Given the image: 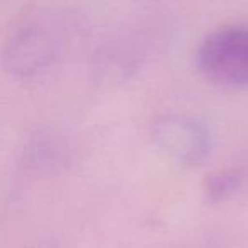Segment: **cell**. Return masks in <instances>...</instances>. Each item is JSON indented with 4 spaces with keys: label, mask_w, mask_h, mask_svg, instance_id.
<instances>
[{
    "label": "cell",
    "mask_w": 248,
    "mask_h": 248,
    "mask_svg": "<svg viewBox=\"0 0 248 248\" xmlns=\"http://www.w3.org/2000/svg\"><path fill=\"white\" fill-rule=\"evenodd\" d=\"M197 65L207 80L226 89H248V26L214 29L197 49Z\"/></svg>",
    "instance_id": "6da1fadb"
},
{
    "label": "cell",
    "mask_w": 248,
    "mask_h": 248,
    "mask_svg": "<svg viewBox=\"0 0 248 248\" xmlns=\"http://www.w3.org/2000/svg\"><path fill=\"white\" fill-rule=\"evenodd\" d=\"M58 55L55 32L38 22H28L17 28L2 49V63L11 75L29 78L46 70Z\"/></svg>",
    "instance_id": "7a4b0ae2"
},
{
    "label": "cell",
    "mask_w": 248,
    "mask_h": 248,
    "mask_svg": "<svg viewBox=\"0 0 248 248\" xmlns=\"http://www.w3.org/2000/svg\"><path fill=\"white\" fill-rule=\"evenodd\" d=\"M155 146L182 165H199L211 152L209 129L196 117L167 114L153 123Z\"/></svg>",
    "instance_id": "3957f363"
},
{
    "label": "cell",
    "mask_w": 248,
    "mask_h": 248,
    "mask_svg": "<svg viewBox=\"0 0 248 248\" xmlns=\"http://www.w3.org/2000/svg\"><path fill=\"white\" fill-rule=\"evenodd\" d=\"M136 70V56L124 46H109L97 56L95 72L107 82H123Z\"/></svg>",
    "instance_id": "277c9868"
},
{
    "label": "cell",
    "mask_w": 248,
    "mask_h": 248,
    "mask_svg": "<svg viewBox=\"0 0 248 248\" xmlns=\"http://www.w3.org/2000/svg\"><path fill=\"white\" fill-rule=\"evenodd\" d=\"M243 186V177L236 170H221L213 175H207L206 194L211 202H221L233 197Z\"/></svg>",
    "instance_id": "5b68a950"
},
{
    "label": "cell",
    "mask_w": 248,
    "mask_h": 248,
    "mask_svg": "<svg viewBox=\"0 0 248 248\" xmlns=\"http://www.w3.org/2000/svg\"><path fill=\"white\" fill-rule=\"evenodd\" d=\"M58 150H60L58 146L53 145L49 140H45V136L36 138L31 141V146H29V150H28L29 162L36 167L51 165V163L60 156Z\"/></svg>",
    "instance_id": "8992f818"
}]
</instances>
